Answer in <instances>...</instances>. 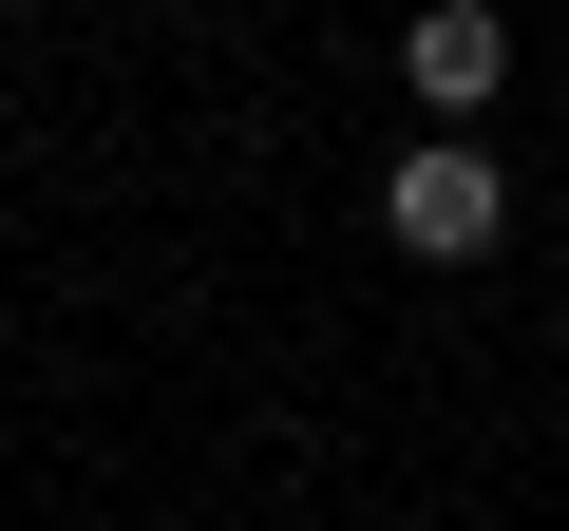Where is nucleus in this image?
<instances>
[{"mask_svg":"<svg viewBox=\"0 0 569 531\" xmlns=\"http://www.w3.org/2000/svg\"><path fill=\"white\" fill-rule=\"evenodd\" d=\"M380 228H399L418 266H493V228H512V190H493V152H475V133H418V152L380 171Z\"/></svg>","mask_w":569,"mask_h":531,"instance_id":"1","label":"nucleus"},{"mask_svg":"<svg viewBox=\"0 0 569 531\" xmlns=\"http://www.w3.org/2000/svg\"><path fill=\"white\" fill-rule=\"evenodd\" d=\"M493 77H512V39H493V0H437V20L399 39V96H418L437 133H475V114H493Z\"/></svg>","mask_w":569,"mask_h":531,"instance_id":"2","label":"nucleus"}]
</instances>
